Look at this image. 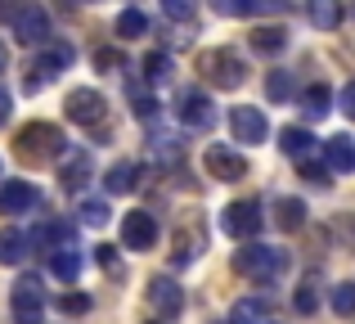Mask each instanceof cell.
<instances>
[{"label": "cell", "mask_w": 355, "mask_h": 324, "mask_svg": "<svg viewBox=\"0 0 355 324\" xmlns=\"http://www.w3.org/2000/svg\"><path fill=\"white\" fill-rule=\"evenodd\" d=\"M63 131L59 126H50V122H32V126H23V131H18V140H14V149H18V158L23 162H54L63 153Z\"/></svg>", "instance_id": "obj_1"}, {"label": "cell", "mask_w": 355, "mask_h": 324, "mask_svg": "<svg viewBox=\"0 0 355 324\" xmlns=\"http://www.w3.org/2000/svg\"><path fill=\"white\" fill-rule=\"evenodd\" d=\"M284 266H288V257L279 253V248H266V244H243L239 253H234V271L248 275V280H257V284L279 280Z\"/></svg>", "instance_id": "obj_2"}, {"label": "cell", "mask_w": 355, "mask_h": 324, "mask_svg": "<svg viewBox=\"0 0 355 324\" xmlns=\"http://www.w3.org/2000/svg\"><path fill=\"white\" fill-rule=\"evenodd\" d=\"M202 72H207V81L216 90H239L243 77H248V63H243L234 50H211L207 59H202Z\"/></svg>", "instance_id": "obj_3"}, {"label": "cell", "mask_w": 355, "mask_h": 324, "mask_svg": "<svg viewBox=\"0 0 355 324\" xmlns=\"http://www.w3.org/2000/svg\"><path fill=\"white\" fill-rule=\"evenodd\" d=\"M63 113H68V122H77V126H99L108 117V99L99 95V90H90V86H77L68 99H63Z\"/></svg>", "instance_id": "obj_4"}, {"label": "cell", "mask_w": 355, "mask_h": 324, "mask_svg": "<svg viewBox=\"0 0 355 324\" xmlns=\"http://www.w3.org/2000/svg\"><path fill=\"white\" fill-rule=\"evenodd\" d=\"M202 167H207L211 180H225L234 185L248 176V162H243V153H234L230 144H207V153H202Z\"/></svg>", "instance_id": "obj_5"}, {"label": "cell", "mask_w": 355, "mask_h": 324, "mask_svg": "<svg viewBox=\"0 0 355 324\" xmlns=\"http://www.w3.org/2000/svg\"><path fill=\"white\" fill-rule=\"evenodd\" d=\"M220 225H225V235H230V239H252L261 225H266V221H261V203H257V198L230 203V207H225V221H220Z\"/></svg>", "instance_id": "obj_6"}, {"label": "cell", "mask_w": 355, "mask_h": 324, "mask_svg": "<svg viewBox=\"0 0 355 324\" xmlns=\"http://www.w3.org/2000/svg\"><path fill=\"white\" fill-rule=\"evenodd\" d=\"M148 307H153L162 320H175V316L184 311V293H180V284L166 280V275L148 280Z\"/></svg>", "instance_id": "obj_7"}, {"label": "cell", "mask_w": 355, "mask_h": 324, "mask_svg": "<svg viewBox=\"0 0 355 324\" xmlns=\"http://www.w3.org/2000/svg\"><path fill=\"white\" fill-rule=\"evenodd\" d=\"M14 36L23 45H45L50 41V14H45L41 5H27L14 14Z\"/></svg>", "instance_id": "obj_8"}, {"label": "cell", "mask_w": 355, "mask_h": 324, "mask_svg": "<svg viewBox=\"0 0 355 324\" xmlns=\"http://www.w3.org/2000/svg\"><path fill=\"white\" fill-rule=\"evenodd\" d=\"M121 244L135 248V253H148V248L157 244V221L148 216V212H130V216L121 221Z\"/></svg>", "instance_id": "obj_9"}, {"label": "cell", "mask_w": 355, "mask_h": 324, "mask_svg": "<svg viewBox=\"0 0 355 324\" xmlns=\"http://www.w3.org/2000/svg\"><path fill=\"white\" fill-rule=\"evenodd\" d=\"M14 316L18 324H41V280L36 275L14 284Z\"/></svg>", "instance_id": "obj_10"}, {"label": "cell", "mask_w": 355, "mask_h": 324, "mask_svg": "<svg viewBox=\"0 0 355 324\" xmlns=\"http://www.w3.org/2000/svg\"><path fill=\"white\" fill-rule=\"evenodd\" d=\"M230 131H234V140H243V144H261L270 135V126H266V117H261V108H234V113H230Z\"/></svg>", "instance_id": "obj_11"}, {"label": "cell", "mask_w": 355, "mask_h": 324, "mask_svg": "<svg viewBox=\"0 0 355 324\" xmlns=\"http://www.w3.org/2000/svg\"><path fill=\"white\" fill-rule=\"evenodd\" d=\"M36 198H41V194H36L27 180H9V185H0V212H5V216H23V212H32V207H36Z\"/></svg>", "instance_id": "obj_12"}, {"label": "cell", "mask_w": 355, "mask_h": 324, "mask_svg": "<svg viewBox=\"0 0 355 324\" xmlns=\"http://www.w3.org/2000/svg\"><path fill=\"white\" fill-rule=\"evenodd\" d=\"M180 122L189 126V131H211V126H216V104H211L207 95H184Z\"/></svg>", "instance_id": "obj_13"}, {"label": "cell", "mask_w": 355, "mask_h": 324, "mask_svg": "<svg viewBox=\"0 0 355 324\" xmlns=\"http://www.w3.org/2000/svg\"><path fill=\"white\" fill-rule=\"evenodd\" d=\"M306 18L320 32H333V27H342V0H306Z\"/></svg>", "instance_id": "obj_14"}, {"label": "cell", "mask_w": 355, "mask_h": 324, "mask_svg": "<svg viewBox=\"0 0 355 324\" xmlns=\"http://www.w3.org/2000/svg\"><path fill=\"white\" fill-rule=\"evenodd\" d=\"M324 158L333 171H355V144L347 135H333V140H324Z\"/></svg>", "instance_id": "obj_15"}, {"label": "cell", "mask_w": 355, "mask_h": 324, "mask_svg": "<svg viewBox=\"0 0 355 324\" xmlns=\"http://www.w3.org/2000/svg\"><path fill=\"white\" fill-rule=\"evenodd\" d=\"M90 180V158L81 149H63V185H68V189H81V185Z\"/></svg>", "instance_id": "obj_16"}, {"label": "cell", "mask_w": 355, "mask_h": 324, "mask_svg": "<svg viewBox=\"0 0 355 324\" xmlns=\"http://www.w3.org/2000/svg\"><path fill=\"white\" fill-rule=\"evenodd\" d=\"M230 324H270V307L261 298H239L230 311Z\"/></svg>", "instance_id": "obj_17"}, {"label": "cell", "mask_w": 355, "mask_h": 324, "mask_svg": "<svg viewBox=\"0 0 355 324\" xmlns=\"http://www.w3.org/2000/svg\"><path fill=\"white\" fill-rule=\"evenodd\" d=\"M211 9L225 18H243V14H257V9H284V0H211Z\"/></svg>", "instance_id": "obj_18"}, {"label": "cell", "mask_w": 355, "mask_h": 324, "mask_svg": "<svg viewBox=\"0 0 355 324\" xmlns=\"http://www.w3.org/2000/svg\"><path fill=\"white\" fill-rule=\"evenodd\" d=\"M50 271L59 275L63 284H72L81 275V257H77V248H68V244H59L54 248V257H50Z\"/></svg>", "instance_id": "obj_19"}, {"label": "cell", "mask_w": 355, "mask_h": 324, "mask_svg": "<svg viewBox=\"0 0 355 324\" xmlns=\"http://www.w3.org/2000/svg\"><path fill=\"white\" fill-rule=\"evenodd\" d=\"M135 180H139V167L135 162H113V167H108V176H104L108 194H130V189H135Z\"/></svg>", "instance_id": "obj_20"}, {"label": "cell", "mask_w": 355, "mask_h": 324, "mask_svg": "<svg viewBox=\"0 0 355 324\" xmlns=\"http://www.w3.org/2000/svg\"><path fill=\"white\" fill-rule=\"evenodd\" d=\"M329 104H333V90L324 86V81H315V86L302 95V113H306V117H315V122L329 113Z\"/></svg>", "instance_id": "obj_21"}, {"label": "cell", "mask_w": 355, "mask_h": 324, "mask_svg": "<svg viewBox=\"0 0 355 324\" xmlns=\"http://www.w3.org/2000/svg\"><path fill=\"white\" fill-rule=\"evenodd\" d=\"M284 45H288L284 27H257V32H252V50L257 54H279Z\"/></svg>", "instance_id": "obj_22"}, {"label": "cell", "mask_w": 355, "mask_h": 324, "mask_svg": "<svg viewBox=\"0 0 355 324\" xmlns=\"http://www.w3.org/2000/svg\"><path fill=\"white\" fill-rule=\"evenodd\" d=\"M306 225V203L302 198H279V230H302Z\"/></svg>", "instance_id": "obj_23"}, {"label": "cell", "mask_w": 355, "mask_h": 324, "mask_svg": "<svg viewBox=\"0 0 355 324\" xmlns=\"http://www.w3.org/2000/svg\"><path fill=\"white\" fill-rule=\"evenodd\" d=\"M23 257H27V235L5 230V235H0V262H5V266H18Z\"/></svg>", "instance_id": "obj_24"}, {"label": "cell", "mask_w": 355, "mask_h": 324, "mask_svg": "<svg viewBox=\"0 0 355 324\" xmlns=\"http://www.w3.org/2000/svg\"><path fill=\"white\" fill-rule=\"evenodd\" d=\"M311 144H315V140L302 131V126H284V131H279V149H284L288 158H302V153L311 149Z\"/></svg>", "instance_id": "obj_25"}, {"label": "cell", "mask_w": 355, "mask_h": 324, "mask_svg": "<svg viewBox=\"0 0 355 324\" xmlns=\"http://www.w3.org/2000/svg\"><path fill=\"white\" fill-rule=\"evenodd\" d=\"M144 32H148V18L139 14V9H121L117 14V36L130 41V36H144Z\"/></svg>", "instance_id": "obj_26"}, {"label": "cell", "mask_w": 355, "mask_h": 324, "mask_svg": "<svg viewBox=\"0 0 355 324\" xmlns=\"http://www.w3.org/2000/svg\"><path fill=\"white\" fill-rule=\"evenodd\" d=\"M81 221H86V225H95V230H104L108 221H113V212H108V203L86 198V203H81Z\"/></svg>", "instance_id": "obj_27"}, {"label": "cell", "mask_w": 355, "mask_h": 324, "mask_svg": "<svg viewBox=\"0 0 355 324\" xmlns=\"http://www.w3.org/2000/svg\"><path fill=\"white\" fill-rule=\"evenodd\" d=\"M293 307L302 311V316H311L315 307H320V289H315V280H306L302 289H297V298H293Z\"/></svg>", "instance_id": "obj_28"}, {"label": "cell", "mask_w": 355, "mask_h": 324, "mask_svg": "<svg viewBox=\"0 0 355 324\" xmlns=\"http://www.w3.org/2000/svg\"><path fill=\"white\" fill-rule=\"evenodd\" d=\"M297 167H302V180L320 185V189H324V185H329V167H324V162H311V158H306V153H302V158H297Z\"/></svg>", "instance_id": "obj_29"}, {"label": "cell", "mask_w": 355, "mask_h": 324, "mask_svg": "<svg viewBox=\"0 0 355 324\" xmlns=\"http://www.w3.org/2000/svg\"><path fill=\"white\" fill-rule=\"evenodd\" d=\"M333 311L338 316H355V284H338L333 289Z\"/></svg>", "instance_id": "obj_30"}, {"label": "cell", "mask_w": 355, "mask_h": 324, "mask_svg": "<svg viewBox=\"0 0 355 324\" xmlns=\"http://www.w3.org/2000/svg\"><path fill=\"white\" fill-rule=\"evenodd\" d=\"M293 90L297 86H293V77H288V72H275V77L266 81V95L270 99H293Z\"/></svg>", "instance_id": "obj_31"}, {"label": "cell", "mask_w": 355, "mask_h": 324, "mask_svg": "<svg viewBox=\"0 0 355 324\" xmlns=\"http://www.w3.org/2000/svg\"><path fill=\"white\" fill-rule=\"evenodd\" d=\"M198 248H202L198 235H180V244H175V266H189L193 257H198Z\"/></svg>", "instance_id": "obj_32"}, {"label": "cell", "mask_w": 355, "mask_h": 324, "mask_svg": "<svg viewBox=\"0 0 355 324\" xmlns=\"http://www.w3.org/2000/svg\"><path fill=\"white\" fill-rule=\"evenodd\" d=\"M130 104H135V113L139 117H153V95H148V86H135V81H130Z\"/></svg>", "instance_id": "obj_33"}, {"label": "cell", "mask_w": 355, "mask_h": 324, "mask_svg": "<svg viewBox=\"0 0 355 324\" xmlns=\"http://www.w3.org/2000/svg\"><path fill=\"white\" fill-rule=\"evenodd\" d=\"M166 72H171V59H166V54H148L144 59V77L148 81H166Z\"/></svg>", "instance_id": "obj_34"}, {"label": "cell", "mask_w": 355, "mask_h": 324, "mask_svg": "<svg viewBox=\"0 0 355 324\" xmlns=\"http://www.w3.org/2000/svg\"><path fill=\"white\" fill-rule=\"evenodd\" d=\"M59 311H68V316H86V311H90V298H86V293H63V298H59Z\"/></svg>", "instance_id": "obj_35"}, {"label": "cell", "mask_w": 355, "mask_h": 324, "mask_svg": "<svg viewBox=\"0 0 355 324\" xmlns=\"http://www.w3.org/2000/svg\"><path fill=\"white\" fill-rule=\"evenodd\" d=\"M166 18H189L193 14V0H162Z\"/></svg>", "instance_id": "obj_36"}, {"label": "cell", "mask_w": 355, "mask_h": 324, "mask_svg": "<svg viewBox=\"0 0 355 324\" xmlns=\"http://www.w3.org/2000/svg\"><path fill=\"white\" fill-rule=\"evenodd\" d=\"M342 113L355 122V81H347V90H342Z\"/></svg>", "instance_id": "obj_37"}, {"label": "cell", "mask_w": 355, "mask_h": 324, "mask_svg": "<svg viewBox=\"0 0 355 324\" xmlns=\"http://www.w3.org/2000/svg\"><path fill=\"white\" fill-rule=\"evenodd\" d=\"M117 63H121L117 50H99V54H95V68H117Z\"/></svg>", "instance_id": "obj_38"}, {"label": "cell", "mask_w": 355, "mask_h": 324, "mask_svg": "<svg viewBox=\"0 0 355 324\" xmlns=\"http://www.w3.org/2000/svg\"><path fill=\"white\" fill-rule=\"evenodd\" d=\"M9 104H14V99H9V90H5V86H0V126L9 122Z\"/></svg>", "instance_id": "obj_39"}, {"label": "cell", "mask_w": 355, "mask_h": 324, "mask_svg": "<svg viewBox=\"0 0 355 324\" xmlns=\"http://www.w3.org/2000/svg\"><path fill=\"white\" fill-rule=\"evenodd\" d=\"M5 63H9V54H5V45H0V68H5Z\"/></svg>", "instance_id": "obj_40"}]
</instances>
